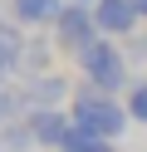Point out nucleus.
I'll use <instances>...</instances> for the list:
<instances>
[{
  "label": "nucleus",
  "mask_w": 147,
  "mask_h": 152,
  "mask_svg": "<svg viewBox=\"0 0 147 152\" xmlns=\"http://www.w3.org/2000/svg\"><path fill=\"white\" fill-rule=\"evenodd\" d=\"M98 39H103V30H98V20H93V5H64V15L54 20V44H59V54L83 59Z\"/></svg>",
  "instance_id": "3"
},
{
  "label": "nucleus",
  "mask_w": 147,
  "mask_h": 152,
  "mask_svg": "<svg viewBox=\"0 0 147 152\" xmlns=\"http://www.w3.org/2000/svg\"><path fill=\"white\" fill-rule=\"evenodd\" d=\"M25 128H29V137H34L39 147H64V137H69V128H74V118H69V113H59V108H29Z\"/></svg>",
  "instance_id": "4"
},
{
  "label": "nucleus",
  "mask_w": 147,
  "mask_h": 152,
  "mask_svg": "<svg viewBox=\"0 0 147 152\" xmlns=\"http://www.w3.org/2000/svg\"><path fill=\"white\" fill-rule=\"evenodd\" d=\"M78 64H83V74H88V88L113 93V98H118V88H127V54L118 49L108 34H103V39H98Z\"/></svg>",
  "instance_id": "2"
},
{
  "label": "nucleus",
  "mask_w": 147,
  "mask_h": 152,
  "mask_svg": "<svg viewBox=\"0 0 147 152\" xmlns=\"http://www.w3.org/2000/svg\"><path fill=\"white\" fill-rule=\"evenodd\" d=\"M132 59H147V39H132Z\"/></svg>",
  "instance_id": "13"
},
{
  "label": "nucleus",
  "mask_w": 147,
  "mask_h": 152,
  "mask_svg": "<svg viewBox=\"0 0 147 152\" xmlns=\"http://www.w3.org/2000/svg\"><path fill=\"white\" fill-rule=\"evenodd\" d=\"M0 132H5V137H0V142H5V152H25L29 142H34V137H29V128H0Z\"/></svg>",
  "instance_id": "12"
},
{
  "label": "nucleus",
  "mask_w": 147,
  "mask_h": 152,
  "mask_svg": "<svg viewBox=\"0 0 147 152\" xmlns=\"http://www.w3.org/2000/svg\"><path fill=\"white\" fill-rule=\"evenodd\" d=\"M127 113H132V123H147V79L127 88Z\"/></svg>",
  "instance_id": "11"
},
{
  "label": "nucleus",
  "mask_w": 147,
  "mask_h": 152,
  "mask_svg": "<svg viewBox=\"0 0 147 152\" xmlns=\"http://www.w3.org/2000/svg\"><path fill=\"white\" fill-rule=\"evenodd\" d=\"M25 34H20V25H0V74H10V69H20L25 64Z\"/></svg>",
  "instance_id": "8"
},
{
  "label": "nucleus",
  "mask_w": 147,
  "mask_h": 152,
  "mask_svg": "<svg viewBox=\"0 0 147 152\" xmlns=\"http://www.w3.org/2000/svg\"><path fill=\"white\" fill-rule=\"evenodd\" d=\"M25 98H29V108H54V103L69 98V83L54 79V74H39V79L25 83Z\"/></svg>",
  "instance_id": "7"
},
{
  "label": "nucleus",
  "mask_w": 147,
  "mask_h": 152,
  "mask_svg": "<svg viewBox=\"0 0 147 152\" xmlns=\"http://www.w3.org/2000/svg\"><path fill=\"white\" fill-rule=\"evenodd\" d=\"M69 0H10V10H15L20 25H54L64 15Z\"/></svg>",
  "instance_id": "6"
},
{
  "label": "nucleus",
  "mask_w": 147,
  "mask_h": 152,
  "mask_svg": "<svg viewBox=\"0 0 147 152\" xmlns=\"http://www.w3.org/2000/svg\"><path fill=\"white\" fill-rule=\"evenodd\" d=\"M132 5H137V15H142V20H147V0H132Z\"/></svg>",
  "instance_id": "14"
},
{
  "label": "nucleus",
  "mask_w": 147,
  "mask_h": 152,
  "mask_svg": "<svg viewBox=\"0 0 147 152\" xmlns=\"http://www.w3.org/2000/svg\"><path fill=\"white\" fill-rule=\"evenodd\" d=\"M25 103H29V98H25V88H10V83H0V128H5V123L15 118Z\"/></svg>",
  "instance_id": "10"
},
{
  "label": "nucleus",
  "mask_w": 147,
  "mask_h": 152,
  "mask_svg": "<svg viewBox=\"0 0 147 152\" xmlns=\"http://www.w3.org/2000/svg\"><path fill=\"white\" fill-rule=\"evenodd\" d=\"M0 79H5V74H0Z\"/></svg>",
  "instance_id": "15"
},
{
  "label": "nucleus",
  "mask_w": 147,
  "mask_h": 152,
  "mask_svg": "<svg viewBox=\"0 0 147 152\" xmlns=\"http://www.w3.org/2000/svg\"><path fill=\"white\" fill-rule=\"evenodd\" d=\"M69 118H74L78 128L98 132V137L118 142V137L127 132V123H132V113H127V103H118L113 93H98V88H83V93H74V98H69Z\"/></svg>",
  "instance_id": "1"
},
{
  "label": "nucleus",
  "mask_w": 147,
  "mask_h": 152,
  "mask_svg": "<svg viewBox=\"0 0 147 152\" xmlns=\"http://www.w3.org/2000/svg\"><path fill=\"white\" fill-rule=\"evenodd\" d=\"M93 20H98V30L113 39V34H132L142 15H137L132 0H93Z\"/></svg>",
  "instance_id": "5"
},
{
  "label": "nucleus",
  "mask_w": 147,
  "mask_h": 152,
  "mask_svg": "<svg viewBox=\"0 0 147 152\" xmlns=\"http://www.w3.org/2000/svg\"><path fill=\"white\" fill-rule=\"evenodd\" d=\"M59 152H113V142H108V137H98V132H88V128H78V123H74Z\"/></svg>",
  "instance_id": "9"
}]
</instances>
